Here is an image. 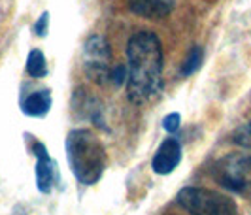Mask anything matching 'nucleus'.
I'll return each mask as SVG.
<instances>
[{"label":"nucleus","instance_id":"13","mask_svg":"<svg viewBox=\"0 0 251 215\" xmlns=\"http://www.w3.org/2000/svg\"><path fill=\"white\" fill-rule=\"evenodd\" d=\"M125 79H128V74H126V66L125 64H117V66H112V72H110V81L113 85H121Z\"/></svg>","mask_w":251,"mask_h":215},{"label":"nucleus","instance_id":"6","mask_svg":"<svg viewBox=\"0 0 251 215\" xmlns=\"http://www.w3.org/2000/svg\"><path fill=\"white\" fill-rule=\"evenodd\" d=\"M32 151L36 155L38 191L44 192V194H48V192L53 191L55 183H57V168H55V163L51 161V157L48 155V149H46L40 142H34Z\"/></svg>","mask_w":251,"mask_h":215},{"label":"nucleus","instance_id":"4","mask_svg":"<svg viewBox=\"0 0 251 215\" xmlns=\"http://www.w3.org/2000/svg\"><path fill=\"white\" fill-rule=\"evenodd\" d=\"M110 63H112V51L108 40L99 34L91 36L83 48V68L87 77L97 83H104L106 79H110L112 72Z\"/></svg>","mask_w":251,"mask_h":215},{"label":"nucleus","instance_id":"10","mask_svg":"<svg viewBox=\"0 0 251 215\" xmlns=\"http://www.w3.org/2000/svg\"><path fill=\"white\" fill-rule=\"evenodd\" d=\"M26 72L32 77H44L48 68H46V57L40 49H32L26 59Z\"/></svg>","mask_w":251,"mask_h":215},{"label":"nucleus","instance_id":"11","mask_svg":"<svg viewBox=\"0 0 251 215\" xmlns=\"http://www.w3.org/2000/svg\"><path fill=\"white\" fill-rule=\"evenodd\" d=\"M202 57H204V51L201 46H193L189 51L187 59L181 64V76H191L195 74V70H199V66L202 63Z\"/></svg>","mask_w":251,"mask_h":215},{"label":"nucleus","instance_id":"1","mask_svg":"<svg viewBox=\"0 0 251 215\" xmlns=\"http://www.w3.org/2000/svg\"><path fill=\"white\" fill-rule=\"evenodd\" d=\"M128 98L146 104L157 96L163 85V48L159 38L142 30L128 40Z\"/></svg>","mask_w":251,"mask_h":215},{"label":"nucleus","instance_id":"9","mask_svg":"<svg viewBox=\"0 0 251 215\" xmlns=\"http://www.w3.org/2000/svg\"><path fill=\"white\" fill-rule=\"evenodd\" d=\"M51 108V93L46 91H36L32 95L26 96V100L23 102V112L26 115H32V117H42L50 112Z\"/></svg>","mask_w":251,"mask_h":215},{"label":"nucleus","instance_id":"12","mask_svg":"<svg viewBox=\"0 0 251 215\" xmlns=\"http://www.w3.org/2000/svg\"><path fill=\"white\" fill-rule=\"evenodd\" d=\"M232 142L240 145V147H244V149H251V121L250 123H246V125H242L238 127L234 132H232Z\"/></svg>","mask_w":251,"mask_h":215},{"label":"nucleus","instance_id":"7","mask_svg":"<svg viewBox=\"0 0 251 215\" xmlns=\"http://www.w3.org/2000/svg\"><path fill=\"white\" fill-rule=\"evenodd\" d=\"M181 161V145L179 142L174 138L164 140L161 143V147L157 149L155 157H153V170L157 174H170Z\"/></svg>","mask_w":251,"mask_h":215},{"label":"nucleus","instance_id":"15","mask_svg":"<svg viewBox=\"0 0 251 215\" xmlns=\"http://www.w3.org/2000/svg\"><path fill=\"white\" fill-rule=\"evenodd\" d=\"M48 23H50V13H42V15H40V19H38L36 26H34V30H36L38 36H46Z\"/></svg>","mask_w":251,"mask_h":215},{"label":"nucleus","instance_id":"5","mask_svg":"<svg viewBox=\"0 0 251 215\" xmlns=\"http://www.w3.org/2000/svg\"><path fill=\"white\" fill-rule=\"evenodd\" d=\"M250 174H251V157H226L219 161L215 166V177L217 181L234 191V192H244L250 187Z\"/></svg>","mask_w":251,"mask_h":215},{"label":"nucleus","instance_id":"2","mask_svg":"<svg viewBox=\"0 0 251 215\" xmlns=\"http://www.w3.org/2000/svg\"><path fill=\"white\" fill-rule=\"evenodd\" d=\"M66 157L75 179L83 185H95L104 174L106 153L100 140L85 128L72 130L66 138Z\"/></svg>","mask_w":251,"mask_h":215},{"label":"nucleus","instance_id":"16","mask_svg":"<svg viewBox=\"0 0 251 215\" xmlns=\"http://www.w3.org/2000/svg\"><path fill=\"white\" fill-rule=\"evenodd\" d=\"M12 215H25V214H12Z\"/></svg>","mask_w":251,"mask_h":215},{"label":"nucleus","instance_id":"3","mask_svg":"<svg viewBox=\"0 0 251 215\" xmlns=\"http://www.w3.org/2000/svg\"><path fill=\"white\" fill-rule=\"evenodd\" d=\"M177 202L191 215H238L228 196L206 187H185L177 192Z\"/></svg>","mask_w":251,"mask_h":215},{"label":"nucleus","instance_id":"14","mask_svg":"<svg viewBox=\"0 0 251 215\" xmlns=\"http://www.w3.org/2000/svg\"><path fill=\"white\" fill-rule=\"evenodd\" d=\"M179 125H181V117H179V114L166 115L163 121V127L166 132H176V130H179Z\"/></svg>","mask_w":251,"mask_h":215},{"label":"nucleus","instance_id":"8","mask_svg":"<svg viewBox=\"0 0 251 215\" xmlns=\"http://www.w3.org/2000/svg\"><path fill=\"white\" fill-rule=\"evenodd\" d=\"M174 6L176 0H128V10L146 19H163Z\"/></svg>","mask_w":251,"mask_h":215}]
</instances>
